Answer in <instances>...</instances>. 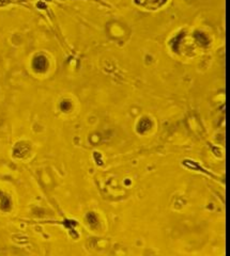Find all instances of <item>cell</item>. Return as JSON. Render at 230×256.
<instances>
[{"mask_svg": "<svg viewBox=\"0 0 230 256\" xmlns=\"http://www.w3.org/2000/svg\"><path fill=\"white\" fill-rule=\"evenodd\" d=\"M88 221H89L90 224H96V217L94 216V213H90L89 215H88Z\"/></svg>", "mask_w": 230, "mask_h": 256, "instance_id": "obj_1", "label": "cell"}]
</instances>
